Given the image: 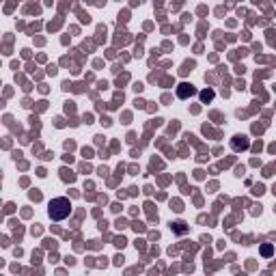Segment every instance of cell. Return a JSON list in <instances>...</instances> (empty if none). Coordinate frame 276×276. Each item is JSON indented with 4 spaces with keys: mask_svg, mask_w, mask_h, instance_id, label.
<instances>
[{
    "mask_svg": "<svg viewBox=\"0 0 276 276\" xmlns=\"http://www.w3.org/2000/svg\"><path fill=\"white\" fill-rule=\"evenodd\" d=\"M48 214L52 220H65L71 214V203L69 199L65 196H58V199H52L50 201V207H48Z\"/></svg>",
    "mask_w": 276,
    "mask_h": 276,
    "instance_id": "1",
    "label": "cell"
},
{
    "mask_svg": "<svg viewBox=\"0 0 276 276\" xmlns=\"http://www.w3.org/2000/svg\"><path fill=\"white\" fill-rule=\"evenodd\" d=\"M192 93H194V89L190 87V84L184 82V84H179V89H177V97H179V100H188Z\"/></svg>",
    "mask_w": 276,
    "mask_h": 276,
    "instance_id": "2",
    "label": "cell"
},
{
    "mask_svg": "<svg viewBox=\"0 0 276 276\" xmlns=\"http://www.w3.org/2000/svg\"><path fill=\"white\" fill-rule=\"evenodd\" d=\"M211 100H214V91H211V89H207V91L201 93V102H203V104H207V102H211Z\"/></svg>",
    "mask_w": 276,
    "mask_h": 276,
    "instance_id": "3",
    "label": "cell"
}]
</instances>
